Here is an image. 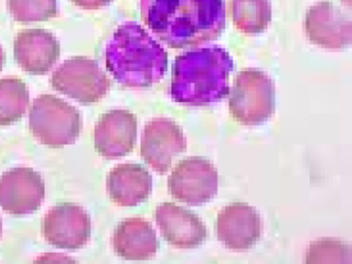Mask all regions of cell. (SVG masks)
Here are the masks:
<instances>
[{
	"label": "cell",
	"instance_id": "obj_9",
	"mask_svg": "<svg viewBox=\"0 0 352 264\" xmlns=\"http://www.w3.org/2000/svg\"><path fill=\"white\" fill-rule=\"evenodd\" d=\"M305 30L309 41L323 49H345L352 41L351 18L331 0H321L309 8Z\"/></svg>",
	"mask_w": 352,
	"mask_h": 264
},
{
	"label": "cell",
	"instance_id": "obj_8",
	"mask_svg": "<svg viewBox=\"0 0 352 264\" xmlns=\"http://www.w3.org/2000/svg\"><path fill=\"white\" fill-rule=\"evenodd\" d=\"M42 231L47 243L53 247L81 249L91 236V219L79 204L60 202L45 214Z\"/></svg>",
	"mask_w": 352,
	"mask_h": 264
},
{
	"label": "cell",
	"instance_id": "obj_5",
	"mask_svg": "<svg viewBox=\"0 0 352 264\" xmlns=\"http://www.w3.org/2000/svg\"><path fill=\"white\" fill-rule=\"evenodd\" d=\"M228 107L234 121L243 125L263 123L275 113V82L261 70H242L234 78Z\"/></svg>",
	"mask_w": 352,
	"mask_h": 264
},
{
	"label": "cell",
	"instance_id": "obj_2",
	"mask_svg": "<svg viewBox=\"0 0 352 264\" xmlns=\"http://www.w3.org/2000/svg\"><path fill=\"white\" fill-rule=\"evenodd\" d=\"M168 65V53L135 21L121 24L109 39L106 67L123 86H153L164 78Z\"/></svg>",
	"mask_w": 352,
	"mask_h": 264
},
{
	"label": "cell",
	"instance_id": "obj_11",
	"mask_svg": "<svg viewBox=\"0 0 352 264\" xmlns=\"http://www.w3.org/2000/svg\"><path fill=\"white\" fill-rule=\"evenodd\" d=\"M45 198V182L30 167H15L0 175V206L14 216L36 212Z\"/></svg>",
	"mask_w": 352,
	"mask_h": 264
},
{
	"label": "cell",
	"instance_id": "obj_24",
	"mask_svg": "<svg viewBox=\"0 0 352 264\" xmlns=\"http://www.w3.org/2000/svg\"><path fill=\"white\" fill-rule=\"evenodd\" d=\"M3 234V221L0 219V236Z\"/></svg>",
	"mask_w": 352,
	"mask_h": 264
},
{
	"label": "cell",
	"instance_id": "obj_16",
	"mask_svg": "<svg viewBox=\"0 0 352 264\" xmlns=\"http://www.w3.org/2000/svg\"><path fill=\"white\" fill-rule=\"evenodd\" d=\"M113 249L125 260L151 259L160 243L151 223L144 218H127L119 223L112 239Z\"/></svg>",
	"mask_w": 352,
	"mask_h": 264
},
{
	"label": "cell",
	"instance_id": "obj_14",
	"mask_svg": "<svg viewBox=\"0 0 352 264\" xmlns=\"http://www.w3.org/2000/svg\"><path fill=\"white\" fill-rule=\"evenodd\" d=\"M60 56V43L46 29H23L14 39V57L24 72L46 74Z\"/></svg>",
	"mask_w": 352,
	"mask_h": 264
},
{
	"label": "cell",
	"instance_id": "obj_22",
	"mask_svg": "<svg viewBox=\"0 0 352 264\" xmlns=\"http://www.w3.org/2000/svg\"><path fill=\"white\" fill-rule=\"evenodd\" d=\"M76 6L85 10H98L110 3L112 0H72Z\"/></svg>",
	"mask_w": 352,
	"mask_h": 264
},
{
	"label": "cell",
	"instance_id": "obj_23",
	"mask_svg": "<svg viewBox=\"0 0 352 264\" xmlns=\"http://www.w3.org/2000/svg\"><path fill=\"white\" fill-rule=\"evenodd\" d=\"M6 62V53L3 51V47L0 45V72L3 70V65H5Z\"/></svg>",
	"mask_w": 352,
	"mask_h": 264
},
{
	"label": "cell",
	"instance_id": "obj_25",
	"mask_svg": "<svg viewBox=\"0 0 352 264\" xmlns=\"http://www.w3.org/2000/svg\"><path fill=\"white\" fill-rule=\"evenodd\" d=\"M342 2L347 4L348 6H350V2H351V0H342Z\"/></svg>",
	"mask_w": 352,
	"mask_h": 264
},
{
	"label": "cell",
	"instance_id": "obj_4",
	"mask_svg": "<svg viewBox=\"0 0 352 264\" xmlns=\"http://www.w3.org/2000/svg\"><path fill=\"white\" fill-rule=\"evenodd\" d=\"M30 129L41 144L50 148H63L75 144L79 138L81 113L56 95L42 94L30 107Z\"/></svg>",
	"mask_w": 352,
	"mask_h": 264
},
{
	"label": "cell",
	"instance_id": "obj_20",
	"mask_svg": "<svg viewBox=\"0 0 352 264\" xmlns=\"http://www.w3.org/2000/svg\"><path fill=\"white\" fill-rule=\"evenodd\" d=\"M351 247L339 239H316L309 245L306 263H351Z\"/></svg>",
	"mask_w": 352,
	"mask_h": 264
},
{
	"label": "cell",
	"instance_id": "obj_1",
	"mask_svg": "<svg viewBox=\"0 0 352 264\" xmlns=\"http://www.w3.org/2000/svg\"><path fill=\"white\" fill-rule=\"evenodd\" d=\"M143 22L172 49L215 41L226 28L224 0H141Z\"/></svg>",
	"mask_w": 352,
	"mask_h": 264
},
{
	"label": "cell",
	"instance_id": "obj_3",
	"mask_svg": "<svg viewBox=\"0 0 352 264\" xmlns=\"http://www.w3.org/2000/svg\"><path fill=\"white\" fill-rule=\"evenodd\" d=\"M232 56L223 47H199L177 56L173 67V100L192 107L218 102L230 93Z\"/></svg>",
	"mask_w": 352,
	"mask_h": 264
},
{
	"label": "cell",
	"instance_id": "obj_13",
	"mask_svg": "<svg viewBox=\"0 0 352 264\" xmlns=\"http://www.w3.org/2000/svg\"><path fill=\"white\" fill-rule=\"evenodd\" d=\"M138 120L127 109H112L100 116L94 127L96 151L107 159L133 152L137 142Z\"/></svg>",
	"mask_w": 352,
	"mask_h": 264
},
{
	"label": "cell",
	"instance_id": "obj_19",
	"mask_svg": "<svg viewBox=\"0 0 352 264\" xmlns=\"http://www.w3.org/2000/svg\"><path fill=\"white\" fill-rule=\"evenodd\" d=\"M30 105V91L22 78H0V126L20 121Z\"/></svg>",
	"mask_w": 352,
	"mask_h": 264
},
{
	"label": "cell",
	"instance_id": "obj_7",
	"mask_svg": "<svg viewBox=\"0 0 352 264\" xmlns=\"http://www.w3.org/2000/svg\"><path fill=\"white\" fill-rule=\"evenodd\" d=\"M168 188L173 197L183 204H206L217 194V169L201 157L183 159L168 177Z\"/></svg>",
	"mask_w": 352,
	"mask_h": 264
},
{
	"label": "cell",
	"instance_id": "obj_6",
	"mask_svg": "<svg viewBox=\"0 0 352 264\" xmlns=\"http://www.w3.org/2000/svg\"><path fill=\"white\" fill-rule=\"evenodd\" d=\"M55 90L83 104L98 102L110 90L111 82L98 61L84 56L65 60L51 78Z\"/></svg>",
	"mask_w": 352,
	"mask_h": 264
},
{
	"label": "cell",
	"instance_id": "obj_17",
	"mask_svg": "<svg viewBox=\"0 0 352 264\" xmlns=\"http://www.w3.org/2000/svg\"><path fill=\"white\" fill-rule=\"evenodd\" d=\"M152 186L149 171L133 163L117 165L107 177L109 196L120 206H135L145 201L151 194Z\"/></svg>",
	"mask_w": 352,
	"mask_h": 264
},
{
	"label": "cell",
	"instance_id": "obj_10",
	"mask_svg": "<svg viewBox=\"0 0 352 264\" xmlns=\"http://www.w3.org/2000/svg\"><path fill=\"white\" fill-rule=\"evenodd\" d=\"M187 142L182 128L168 118H155L142 133L141 156L160 175H166L175 157L185 152Z\"/></svg>",
	"mask_w": 352,
	"mask_h": 264
},
{
	"label": "cell",
	"instance_id": "obj_21",
	"mask_svg": "<svg viewBox=\"0 0 352 264\" xmlns=\"http://www.w3.org/2000/svg\"><path fill=\"white\" fill-rule=\"evenodd\" d=\"M7 4L18 22H42L57 14V0H7Z\"/></svg>",
	"mask_w": 352,
	"mask_h": 264
},
{
	"label": "cell",
	"instance_id": "obj_18",
	"mask_svg": "<svg viewBox=\"0 0 352 264\" xmlns=\"http://www.w3.org/2000/svg\"><path fill=\"white\" fill-rule=\"evenodd\" d=\"M230 14L236 29L246 34L263 32L272 20L270 0H230Z\"/></svg>",
	"mask_w": 352,
	"mask_h": 264
},
{
	"label": "cell",
	"instance_id": "obj_15",
	"mask_svg": "<svg viewBox=\"0 0 352 264\" xmlns=\"http://www.w3.org/2000/svg\"><path fill=\"white\" fill-rule=\"evenodd\" d=\"M155 220L166 243L179 249H193L207 239L203 221L191 210L173 202H164L156 208Z\"/></svg>",
	"mask_w": 352,
	"mask_h": 264
},
{
	"label": "cell",
	"instance_id": "obj_12",
	"mask_svg": "<svg viewBox=\"0 0 352 264\" xmlns=\"http://www.w3.org/2000/svg\"><path fill=\"white\" fill-rule=\"evenodd\" d=\"M216 235L224 247L234 251L250 249L261 239V214L246 202H232L224 206L216 220Z\"/></svg>",
	"mask_w": 352,
	"mask_h": 264
}]
</instances>
